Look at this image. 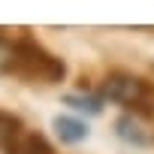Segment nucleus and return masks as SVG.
<instances>
[{"mask_svg": "<svg viewBox=\"0 0 154 154\" xmlns=\"http://www.w3.org/2000/svg\"><path fill=\"white\" fill-rule=\"evenodd\" d=\"M115 127H118V136L127 139V142H136V145H145V142H148V136L142 133V127H139L133 118H118Z\"/></svg>", "mask_w": 154, "mask_h": 154, "instance_id": "0eeeda50", "label": "nucleus"}, {"mask_svg": "<svg viewBox=\"0 0 154 154\" xmlns=\"http://www.w3.org/2000/svg\"><path fill=\"white\" fill-rule=\"evenodd\" d=\"M6 151H9V154H54L51 145L45 142V136H39V133H33V130H21Z\"/></svg>", "mask_w": 154, "mask_h": 154, "instance_id": "7ed1b4c3", "label": "nucleus"}, {"mask_svg": "<svg viewBox=\"0 0 154 154\" xmlns=\"http://www.w3.org/2000/svg\"><path fill=\"white\" fill-rule=\"evenodd\" d=\"M63 103L72 106V109H79V112H88V115H100L103 112V100L91 97V94H66Z\"/></svg>", "mask_w": 154, "mask_h": 154, "instance_id": "39448f33", "label": "nucleus"}, {"mask_svg": "<svg viewBox=\"0 0 154 154\" xmlns=\"http://www.w3.org/2000/svg\"><path fill=\"white\" fill-rule=\"evenodd\" d=\"M103 94L115 103L130 106L133 112L154 115V82L133 72H109L103 82Z\"/></svg>", "mask_w": 154, "mask_h": 154, "instance_id": "f03ea898", "label": "nucleus"}, {"mask_svg": "<svg viewBox=\"0 0 154 154\" xmlns=\"http://www.w3.org/2000/svg\"><path fill=\"white\" fill-rule=\"evenodd\" d=\"M18 133H21V121L9 112H0V148H9Z\"/></svg>", "mask_w": 154, "mask_h": 154, "instance_id": "423d86ee", "label": "nucleus"}, {"mask_svg": "<svg viewBox=\"0 0 154 154\" xmlns=\"http://www.w3.org/2000/svg\"><path fill=\"white\" fill-rule=\"evenodd\" d=\"M51 127H54V133L60 136V142H69V145H75V142L88 139V127H85V121H79V118L57 115V118L51 121Z\"/></svg>", "mask_w": 154, "mask_h": 154, "instance_id": "20e7f679", "label": "nucleus"}, {"mask_svg": "<svg viewBox=\"0 0 154 154\" xmlns=\"http://www.w3.org/2000/svg\"><path fill=\"white\" fill-rule=\"evenodd\" d=\"M24 82H60L66 75V66L60 57H54L51 51H45L33 36H18L15 39V60H12V72Z\"/></svg>", "mask_w": 154, "mask_h": 154, "instance_id": "f257e3e1", "label": "nucleus"}]
</instances>
